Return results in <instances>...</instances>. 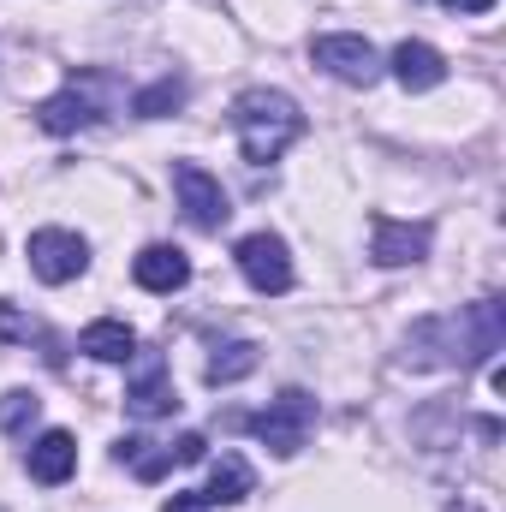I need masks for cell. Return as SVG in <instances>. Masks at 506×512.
Segmentation results:
<instances>
[{"label":"cell","mask_w":506,"mask_h":512,"mask_svg":"<svg viewBox=\"0 0 506 512\" xmlns=\"http://www.w3.org/2000/svg\"><path fill=\"white\" fill-rule=\"evenodd\" d=\"M131 382H126V411L137 423H155V417H173L179 411V387H173V370L155 346H137L131 352Z\"/></svg>","instance_id":"277c9868"},{"label":"cell","mask_w":506,"mask_h":512,"mask_svg":"<svg viewBox=\"0 0 506 512\" xmlns=\"http://www.w3.org/2000/svg\"><path fill=\"white\" fill-rule=\"evenodd\" d=\"M256 364H262V352H256L251 340H221L215 352H209V364H203V382L209 387H233L256 376Z\"/></svg>","instance_id":"2e32d148"},{"label":"cell","mask_w":506,"mask_h":512,"mask_svg":"<svg viewBox=\"0 0 506 512\" xmlns=\"http://www.w3.org/2000/svg\"><path fill=\"white\" fill-rule=\"evenodd\" d=\"M84 268H90V245H84L78 233H66V227L30 233V274H36L42 286H66V280H78Z\"/></svg>","instance_id":"52a82bcc"},{"label":"cell","mask_w":506,"mask_h":512,"mask_svg":"<svg viewBox=\"0 0 506 512\" xmlns=\"http://www.w3.org/2000/svg\"><path fill=\"white\" fill-rule=\"evenodd\" d=\"M447 12H495V0H441Z\"/></svg>","instance_id":"7402d4cb"},{"label":"cell","mask_w":506,"mask_h":512,"mask_svg":"<svg viewBox=\"0 0 506 512\" xmlns=\"http://www.w3.org/2000/svg\"><path fill=\"white\" fill-rule=\"evenodd\" d=\"M42 417V399L30 393V387H12V393H0V429L6 435H30V423Z\"/></svg>","instance_id":"d6986e66"},{"label":"cell","mask_w":506,"mask_h":512,"mask_svg":"<svg viewBox=\"0 0 506 512\" xmlns=\"http://www.w3.org/2000/svg\"><path fill=\"white\" fill-rule=\"evenodd\" d=\"M0 340H48V328L36 316H18L6 298H0Z\"/></svg>","instance_id":"ffe728a7"},{"label":"cell","mask_w":506,"mask_h":512,"mask_svg":"<svg viewBox=\"0 0 506 512\" xmlns=\"http://www.w3.org/2000/svg\"><path fill=\"white\" fill-rule=\"evenodd\" d=\"M102 114H108V108L90 96V72H84V84L72 78L60 96H48V102L36 108V126L48 131V137H72V131H90L96 120H102Z\"/></svg>","instance_id":"8fae6325"},{"label":"cell","mask_w":506,"mask_h":512,"mask_svg":"<svg viewBox=\"0 0 506 512\" xmlns=\"http://www.w3.org/2000/svg\"><path fill=\"white\" fill-rule=\"evenodd\" d=\"M233 137H239V155L251 167H268L304 137V114L286 90H245L233 102Z\"/></svg>","instance_id":"7a4b0ae2"},{"label":"cell","mask_w":506,"mask_h":512,"mask_svg":"<svg viewBox=\"0 0 506 512\" xmlns=\"http://www.w3.org/2000/svg\"><path fill=\"white\" fill-rule=\"evenodd\" d=\"M429 221H393V215H376L370 221V262L376 268H411L429 256Z\"/></svg>","instance_id":"30bf717a"},{"label":"cell","mask_w":506,"mask_h":512,"mask_svg":"<svg viewBox=\"0 0 506 512\" xmlns=\"http://www.w3.org/2000/svg\"><path fill=\"white\" fill-rule=\"evenodd\" d=\"M78 352H84V358H96V364H131V352H137V334H131L126 322L102 316V322H90V328L78 334Z\"/></svg>","instance_id":"9a60e30c"},{"label":"cell","mask_w":506,"mask_h":512,"mask_svg":"<svg viewBox=\"0 0 506 512\" xmlns=\"http://www.w3.org/2000/svg\"><path fill=\"white\" fill-rule=\"evenodd\" d=\"M251 489H256L251 465H245L239 453H221V459H215V471H209V489H203V501H209V507H239Z\"/></svg>","instance_id":"e0dca14e"},{"label":"cell","mask_w":506,"mask_h":512,"mask_svg":"<svg viewBox=\"0 0 506 512\" xmlns=\"http://www.w3.org/2000/svg\"><path fill=\"white\" fill-rule=\"evenodd\" d=\"M387 66H393V78H399L405 96H423V90H441V84H447V60H441V48H429V42H399Z\"/></svg>","instance_id":"4fadbf2b"},{"label":"cell","mask_w":506,"mask_h":512,"mask_svg":"<svg viewBox=\"0 0 506 512\" xmlns=\"http://www.w3.org/2000/svg\"><path fill=\"white\" fill-rule=\"evenodd\" d=\"M447 512H483L477 501H447Z\"/></svg>","instance_id":"603a6c76"},{"label":"cell","mask_w":506,"mask_h":512,"mask_svg":"<svg viewBox=\"0 0 506 512\" xmlns=\"http://www.w3.org/2000/svg\"><path fill=\"white\" fill-rule=\"evenodd\" d=\"M120 459H126L143 483H161L173 465H197V459H209V441H203L197 429H185L179 441H120Z\"/></svg>","instance_id":"9c48e42d"},{"label":"cell","mask_w":506,"mask_h":512,"mask_svg":"<svg viewBox=\"0 0 506 512\" xmlns=\"http://www.w3.org/2000/svg\"><path fill=\"white\" fill-rule=\"evenodd\" d=\"M24 471H30L42 489H60V483L78 471V441H72V429H42V435L30 441V453H24Z\"/></svg>","instance_id":"7c38bea8"},{"label":"cell","mask_w":506,"mask_h":512,"mask_svg":"<svg viewBox=\"0 0 506 512\" xmlns=\"http://www.w3.org/2000/svg\"><path fill=\"white\" fill-rule=\"evenodd\" d=\"M161 512H209V501L185 489V495H167V507H161Z\"/></svg>","instance_id":"44dd1931"},{"label":"cell","mask_w":506,"mask_h":512,"mask_svg":"<svg viewBox=\"0 0 506 512\" xmlns=\"http://www.w3.org/2000/svg\"><path fill=\"white\" fill-rule=\"evenodd\" d=\"M310 60L328 72V78H340V84H376L381 78V54L364 42V36H316L310 42Z\"/></svg>","instance_id":"ba28073f"},{"label":"cell","mask_w":506,"mask_h":512,"mask_svg":"<svg viewBox=\"0 0 506 512\" xmlns=\"http://www.w3.org/2000/svg\"><path fill=\"white\" fill-rule=\"evenodd\" d=\"M173 191H179V209H185V221H191L197 233H221V227H227L233 203H227V191H221V179H215L209 167L173 161Z\"/></svg>","instance_id":"5b68a950"},{"label":"cell","mask_w":506,"mask_h":512,"mask_svg":"<svg viewBox=\"0 0 506 512\" xmlns=\"http://www.w3.org/2000/svg\"><path fill=\"white\" fill-rule=\"evenodd\" d=\"M233 262H239V274L251 280L262 298L292 292V251H286L280 233H245V239L233 245Z\"/></svg>","instance_id":"8992f818"},{"label":"cell","mask_w":506,"mask_h":512,"mask_svg":"<svg viewBox=\"0 0 506 512\" xmlns=\"http://www.w3.org/2000/svg\"><path fill=\"white\" fill-rule=\"evenodd\" d=\"M131 280L143 286V292H179V286H191V262H185V251L179 245H143L137 251V262H131Z\"/></svg>","instance_id":"5bb4252c"},{"label":"cell","mask_w":506,"mask_h":512,"mask_svg":"<svg viewBox=\"0 0 506 512\" xmlns=\"http://www.w3.org/2000/svg\"><path fill=\"white\" fill-rule=\"evenodd\" d=\"M501 346H506V304L477 298L465 310L423 316L405 334V364L411 370H471V364H489Z\"/></svg>","instance_id":"6da1fadb"},{"label":"cell","mask_w":506,"mask_h":512,"mask_svg":"<svg viewBox=\"0 0 506 512\" xmlns=\"http://www.w3.org/2000/svg\"><path fill=\"white\" fill-rule=\"evenodd\" d=\"M310 429H316V399H310L304 387H286L280 399H268V411L251 417V435L262 447H274L280 459H292V453L310 441Z\"/></svg>","instance_id":"3957f363"},{"label":"cell","mask_w":506,"mask_h":512,"mask_svg":"<svg viewBox=\"0 0 506 512\" xmlns=\"http://www.w3.org/2000/svg\"><path fill=\"white\" fill-rule=\"evenodd\" d=\"M173 108H185V78H173V72L131 96V114H143V120H161V114H173Z\"/></svg>","instance_id":"ac0fdd59"}]
</instances>
